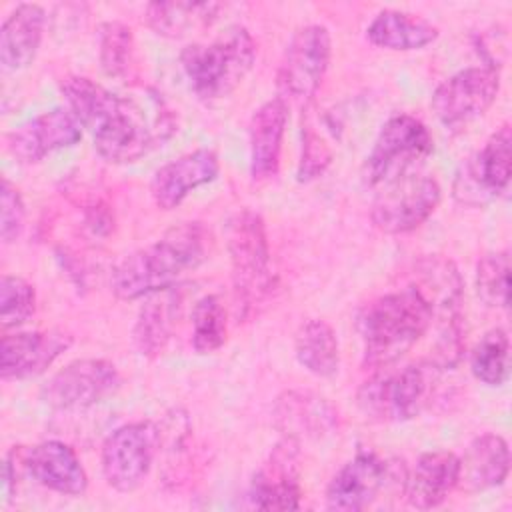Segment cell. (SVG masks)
I'll return each mask as SVG.
<instances>
[{
    "mask_svg": "<svg viewBox=\"0 0 512 512\" xmlns=\"http://www.w3.org/2000/svg\"><path fill=\"white\" fill-rule=\"evenodd\" d=\"M332 162V148L326 144L324 136L316 130L310 116L302 122V154L296 170L298 182H310L318 178Z\"/></svg>",
    "mask_w": 512,
    "mask_h": 512,
    "instance_id": "836d02e7",
    "label": "cell"
},
{
    "mask_svg": "<svg viewBox=\"0 0 512 512\" xmlns=\"http://www.w3.org/2000/svg\"><path fill=\"white\" fill-rule=\"evenodd\" d=\"M276 420L284 436H312L330 434L338 424L336 410L320 396L308 392H286L278 398Z\"/></svg>",
    "mask_w": 512,
    "mask_h": 512,
    "instance_id": "d4e9b609",
    "label": "cell"
},
{
    "mask_svg": "<svg viewBox=\"0 0 512 512\" xmlns=\"http://www.w3.org/2000/svg\"><path fill=\"white\" fill-rule=\"evenodd\" d=\"M256 60V42L242 26L228 28L204 44H190L180 54V66L190 90L204 102L226 98L246 78Z\"/></svg>",
    "mask_w": 512,
    "mask_h": 512,
    "instance_id": "5b68a950",
    "label": "cell"
},
{
    "mask_svg": "<svg viewBox=\"0 0 512 512\" xmlns=\"http://www.w3.org/2000/svg\"><path fill=\"white\" fill-rule=\"evenodd\" d=\"M500 92V72L490 66H470L446 78L432 94L430 106L446 128H462L482 116Z\"/></svg>",
    "mask_w": 512,
    "mask_h": 512,
    "instance_id": "4fadbf2b",
    "label": "cell"
},
{
    "mask_svg": "<svg viewBox=\"0 0 512 512\" xmlns=\"http://www.w3.org/2000/svg\"><path fill=\"white\" fill-rule=\"evenodd\" d=\"M442 198L436 178L420 172H410L378 192L372 202V224L386 234H406L424 224Z\"/></svg>",
    "mask_w": 512,
    "mask_h": 512,
    "instance_id": "30bf717a",
    "label": "cell"
},
{
    "mask_svg": "<svg viewBox=\"0 0 512 512\" xmlns=\"http://www.w3.org/2000/svg\"><path fill=\"white\" fill-rule=\"evenodd\" d=\"M510 124H502L472 156H468L456 178L454 198L466 206H484L506 192L512 164Z\"/></svg>",
    "mask_w": 512,
    "mask_h": 512,
    "instance_id": "8fae6325",
    "label": "cell"
},
{
    "mask_svg": "<svg viewBox=\"0 0 512 512\" xmlns=\"http://www.w3.org/2000/svg\"><path fill=\"white\" fill-rule=\"evenodd\" d=\"M46 14L38 4H18L0 28V62L8 72L30 66L40 50Z\"/></svg>",
    "mask_w": 512,
    "mask_h": 512,
    "instance_id": "7402d4cb",
    "label": "cell"
},
{
    "mask_svg": "<svg viewBox=\"0 0 512 512\" xmlns=\"http://www.w3.org/2000/svg\"><path fill=\"white\" fill-rule=\"evenodd\" d=\"M390 476V464L374 452H358L330 480L326 506L330 510L358 512L368 508L382 492Z\"/></svg>",
    "mask_w": 512,
    "mask_h": 512,
    "instance_id": "e0dca14e",
    "label": "cell"
},
{
    "mask_svg": "<svg viewBox=\"0 0 512 512\" xmlns=\"http://www.w3.org/2000/svg\"><path fill=\"white\" fill-rule=\"evenodd\" d=\"M294 352L300 366L318 378H332L338 372V338L326 320H304L294 338Z\"/></svg>",
    "mask_w": 512,
    "mask_h": 512,
    "instance_id": "83f0119b",
    "label": "cell"
},
{
    "mask_svg": "<svg viewBox=\"0 0 512 512\" xmlns=\"http://www.w3.org/2000/svg\"><path fill=\"white\" fill-rule=\"evenodd\" d=\"M460 458L448 450L424 452L404 476V496L412 508L440 506L458 486Z\"/></svg>",
    "mask_w": 512,
    "mask_h": 512,
    "instance_id": "ffe728a7",
    "label": "cell"
},
{
    "mask_svg": "<svg viewBox=\"0 0 512 512\" xmlns=\"http://www.w3.org/2000/svg\"><path fill=\"white\" fill-rule=\"evenodd\" d=\"M232 296L238 322L254 318L270 298L276 278L270 264L266 226L254 210H240L228 222Z\"/></svg>",
    "mask_w": 512,
    "mask_h": 512,
    "instance_id": "277c9868",
    "label": "cell"
},
{
    "mask_svg": "<svg viewBox=\"0 0 512 512\" xmlns=\"http://www.w3.org/2000/svg\"><path fill=\"white\" fill-rule=\"evenodd\" d=\"M210 250V232L202 222H180L158 240L126 254L110 274V288L120 300H138L174 288L196 270Z\"/></svg>",
    "mask_w": 512,
    "mask_h": 512,
    "instance_id": "7a4b0ae2",
    "label": "cell"
},
{
    "mask_svg": "<svg viewBox=\"0 0 512 512\" xmlns=\"http://www.w3.org/2000/svg\"><path fill=\"white\" fill-rule=\"evenodd\" d=\"M100 66L106 76L128 80L136 72V44L132 30L122 22H106L100 28Z\"/></svg>",
    "mask_w": 512,
    "mask_h": 512,
    "instance_id": "f546056e",
    "label": "cell"
},
{
    "mask_svg": "<svg viewBox=\"0 0 512 512\" xmlns=\"http://www.w3.org/2000/svg\"><path fill=\"white\" fill-rule=\"evenodd\" d=\"M220 160L214 150L198 148L160 166L150 182V194L158 208H178L196 188L216 180Z\"/></svg>",
    "mask_w": 512,
    "mask_h": 512,
    "instance_id": "d6986e66",
    "label": "cell"
},
{
    "mask_svg": "<svg viewBox=\"0 0 512 512\" xmlns=\"http://www.w3.org/2000/svg\"><path fill=\"white\" fill-rule=\"evenodd\" d=\"M250 502L260 510H298L300 486V444L284 436L262 462L250 484Z\"/></svg>",
    "mask_w": 512,
    "mask_h": 512,
    "instance_id": "5bb4252c",
    "label": "cell"
},
{
    "mask_svg": "<svg viewBox=\"0 0 512 512\" xmlns=\"http://www.w3.org/2000/svg\"><path fill=\"white\" fill-rule=\"evenodd\" d=\"M36 310L34 286L12 274L0 278V324L2 328H16L24 324Z\"/></svg>",
    "mask_w": 512,
    "mask_h": 512,
    "instance_id": "d6a6232c",
    "label": "cell"
},
{
    "mask_svg": "<svg viewBox=\"0 0 512 512\" xmlns=\"http://www.w3.org/2000/svg\"><path fill=\"white\" fill-rule=\"evenodd\" d=\"M508 272H510V256L506 250L490 252L478 260L476 266V292L478 298L492 308L508 306Z\"/></svg>",
    "mask_w": 512,
    "mask_h": 512,
    "instance_id": "1f68e13d",
    "label": "cell"
},
{
    "mask_svg": "<svg viewBox=\"0 0 512 512\" xmlns=\"http://www.w3.org/2000/svg\"><path fill=\"white\" fill-rule=\"evenodd\" d=\"M160 440V428L150 420L130 422L108 434L100 450L106 484L116 492L136 490L152 468Z\"/></svg>",
    "mask_w": 512,
    "mask_h": 512,
    "instance_id": "9c48e42d",
    "label": "cell"
},
{
    "mask_svg": "<svg viewBox=\"0 0 512 512\" xmlns=\"http://www.w3.org/2000/svg\"><path fill=\"white\" fill-rule=\"evenodd\" d=\"M72 336L62 330L4 334L0 344V374L4 380H26L42 374L68 350Z\"/></svg>",
    "mask_w": 512,
    "mask_h": 512,
    "instance_id": "ac0fdd59",
    "label": "cell"
},
{
    "mask_svg": "<svg viewBox=\"0 0 512 512\" xmlns=\"http://www.w3.org/2000/svg\"><path fill=\"white\" fill-rule=\"evenodd\" d=\"M510 342L502 328L488 330L470 354V370L476 380L486 386H502L508 380Z\"/></svg>",
    "mask_w": 512,
    "mask_h": 512,
    "instance_id": "f1b7e54d",
    "label": "cell"
},
{
    "mask_svg": "<svg viewBox=\"0 0 512 512\" xmlns=\"http://www.w3.org/2000/svg\"><path fill=\"white\" fill-rule=\"evenodd\" d=\"M332 56V38L326 26L306 24L290 38L276 74L278 96L288 104H310L318 92Z\"/></svg>",
    "mask_w": 512,
    "mask_h": 512,
    "instance_id": "ba28073f",
    "label": "cell"
},
{
    "mask_svg": "<svg viewBox=\"0 0 512 512\" xmlns=\"http://www.w3.org/2000/svg\"><path fill=\"white\" fill-rule=\"evenodd\" d=\"M0 236L4 244L14 242L22 228H24V202L20 192L16 190V186L10 184L8 178L2 180V188H0Z\"/></svg>",
    "mask_w": 512,
    "mask_h": 512,
    "instance_id": "e575fe53",
    "label": "cell"
},
{
    "mask_svg": "<svg viewBox=\"0 0 512 512\" xmlns=\"http://www.w3.org/2000/svg\"><path fill=\"white\" fill-rule=\"evenodd\" d=\"M116 366L102 358H82L52 374L40 390V398L54 410H86L114 396L120 388Z\"/></svg>",
    "mask_w": 512,
    "mask_h": 512,
    "instance_id": "7c38bea8",
    "label": "cell"
},
{
    "mask_svg": "<svg viewBox=\"0 0 512 512\" xmlns=\"http://www.w3.org/2000/svg\"><path fill=\"white\" fill-rule=\"evenodd\" d=\"M226 342V310L216 294L202 296L192 308V348L212 354Z\"/></svg>",
    "mask_w": 512,
    "mask_h": 512,
    "instance_id": "4dcf8cb0",
    "label": "cell"
},
{
    "mask_svg": "<svg viewBox=\"0 0 512 512\" xmlns=\"http://www.w3.org/2000/svg\"><path fill=\"white\" fill-rule=\"evenodd\" d=\"M510 472V450L502 436L486 432L476 436L460 458L458 486L466 492H482L500 486Z\"/></svg>",
    "mask_w": 512,
    "mask_h": 512,
    "instance_id": "603a6c76",
    "label": "cell"
},
{
    "mask_svg": "<svg viewBox=\"0 0 512 512\" xmlns=\"http://www.w3.org/2000/svg\"><path fill=\"white\" fill-rule=\"evenodd\" d=\"M366 38L374 46L396 52H408L432 44L438 38V28L416 14L400 10H382L368 24Z\"/></svg>",
    "mask_w": 512,
    "mask_h": 512,
    "instance_id": "484cf974",
    "label": "cell"
},
{
    "mask_svg": "<svg viewBox=\"0 0 512 512\" xmlns=\"http://www.w3.org/2000/svg\"><path fill=\"white\" fill-rule=\"evenodd\" d=\"M288 122V104L276 96L254 110L248 124L250 176L266 180L276 176L280 166L282 138Z\"/></svg>",
    "mask_w": 512,
    "mask_h": 512,
    "instance_id": "44dd1931",
    "label": "cell"
},
{
    "mask_svg": "<svg viewBox=\"0 0 512 512\" xmlns=\"http://www.w3.org/2000/svg\"><path fill=\"white\" fill-rule=\"evenodd\" d=\"M434 150L430 130L416 116L396 114L388 118L364 162V182L386 186L422 164Z\"/></svg>",
    "mask_w": 512,
    "mask_h": 512,
    "instance_id": "52a82bcc",
    "label": "cell"
},
{
    "mask_svg": "<svg viewBox=\"0 0 512 512\" xmlns=\"http://www.w3.org/2000/svg\"><path fill=\"white\" fill-rule=\"evenodd\" d=\"M60 90L68 110L90 132L96 152L112 164L140 160L174 132V116L154 96L140 102L86 76L64 78Z\"/></svg>",
    "mask_w": 512,
    "mask_h": 512,
    "instance_id": "6da1fadb",
    "label": "cell"
},
{
    "mask_svg": "<svg viewBox=\"0 0 512 512\" xmlns=\"http://www.w3.org/2000/svg\"><path fill=\"white\" fill-rule=\"evenodd\" d=\"M178 306L180 296L176 286L146 296V302L140 306L132 330V340L138 354L154 358L164 350L176 326Z\"/></svg>",
    "mask_w": 512,
    "mask_h": 512,
    "instance_id": "cb8c5ba5",
    "label": "cell"
},
{
    "mask_svg": "<svg viewBox=\"0 0 512 512\" xmlns=\"http://www.w3.org/2000/svg\"><path fill=\"white\" fill-rule=\"evenodd\" d=\"M10 454L34 482L52 492L80 496L88 488V474L80 458L60 440H46L28 448L18 446Z\"/></svg>",
    "mask_w": 512,
    "mask_h": 512,
    "instance_id": "9a60e30c",
    "label": "cell"
},
{
    "mask_svg": "<svg viewBox=\"0 0 512 512\" xmlns=\"http://www.w3.org/2000/svg\"><path fill=\"white\" fill-rule=\"evenodd\" d=\"M222 10L218 2H150L146 24L164 38H182L210 26Z\"/></svg>",
    "mask_w": 512,
    "mask_h": 512,
    "instance_id": "4316f807",
    "label": "cell"
},
{
    "mask_svg": "<svg viewBox=\"0 0 512 512\" xmlns=\"http://www.w3.org/2000/svg\"><path fill=\"white\" fill-rule=\"evenodd\" d=\"M434 312L416 284L382 294L356 316L366 368H388L400 360L432 326Z\"/></svg>",
    "mask_w": 512,
    "mask_h": 512,
    "instance_id": "3957f363",
    "label": "cell"
},
{
    "mask_svg": "<svg viewBox=\"0 0 512 512\" xmlns=\"http://www.w3.org/2000/svg\"><path fill=\"white\" fill-rule=\"evenodd\" d=\"M438 372L430 360L378 372L360 386L356 404L370 420L406 422L428 406Z\"/></svg>",
    "mask_w": 512,
    "mask_h": 512,
    "instance_id": "8992f818",
    "label": "cell"
},
{
    "mask_svg": "<svg viewBox=\"0 0 512 512\" xmlns=\"http://www.w3.org/2000/svg\"><path fill=\"white\" fill-rule=\"evenodd\" d=\"M82 138V124L68 108H52L40 112L8 136V150L22 164H36L48 154L70 148Z\"/></svg>",
    "mask_w": 512,
    "mask_h": 512,
    "instance_id": "2e32d148",
    "label": "cell"
}]
</instances>
